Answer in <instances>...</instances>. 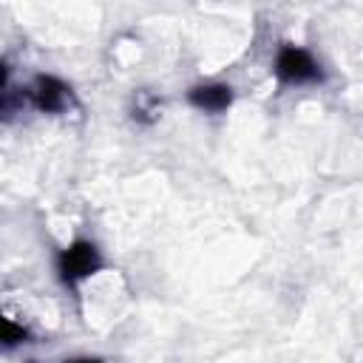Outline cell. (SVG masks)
Wrapping results in <instances>:
<instances>
[{
    "label": "cell",
    "mask_w": 363,
    "mask_h": 363,
    "mask_svg": "<svg viewBox=\"0 0 363 363\" xmlns=\"http://www.w3.org/2000/svg\"><path fill=\"white\" fill-rule=\"evenodd\" d=\"M275 77L286 85H303V82H318L320 68L309 51L298 45H281L275 54Z\"/></svg>",
    "instance_id": "1"
},
{
    "label": "cell",
    "mask_w": 363,
    "mask_h": 363,
    "mask_svg": "<svg viewBox=\"0 0 363 363\" xmlns=\"http://www.w3.org/2000/svg\"><path fill=\"white\" fill-rule=\"evenodd\" d=\"M99 267H102V258H99L96 247L88 241H79V244L62 250V255H60V275L65 284H77L79 278L94 275Z\"/></svg>",
    "instance_id": "2"
},
{
    "label": "cell",
    "mask_w": 363,
    "mask_h": 363,
    "mask_svg": "<svg viewBox=\"0 0 363 363\" xmlns=\"http://www.w3.org/2000/svg\"><path fill=\"white\" fill-rule=\"evenodd\" d=\"M28 99L43 113H62L71 108V88L54 77H37L28 85Z\"/></svg>",
    "instance_id": "3"
},
{
    "label": "cell",
    "mask_w": 363,
    "mask_h": 363,
    "mask_svg": "<svg viewBox=\"0 0 363 363\" xmlns=\"http://www.w3.org/2000/svg\"><path fill=\"white\" fill-rule=\"evenodd\" d=\"M233 102V88L230 85H218V82H210V85H199L190 91V105L204 111V113H221L227 111Z\"/></svg>",
    "instance_id": "4"
},
{
    "label": "cell",
    "mask_w": 363,
    "mask_h": 363,
    "mask_svg": "<svg viewBox=\"0 0 363 363\" xmlns=\"http://www.w3.org/2000/svg\"><path fill=\"white\" fill-rule=\"evenodd\" d=\"M23 337H26V332H23V329H17V326H14V323L6 318V346H14V343H20Z\"/></svg>",
    "instance_id": "5"
},
{
    "label": "cell",
    "mask_w": 363,
    "mask_h": 363,
    "mask_svg": "<svg viewBox=\"0 0 363 363\" xmlns=\"http://www.w3.org/2000/svg\"><path fill=\"white\" fill-rule=\"evenodd\" d=\"M71 363H99V360H91V357H82V360H71Z\"/></svg>",
    "instance_id": "6"
}]
</instances>
